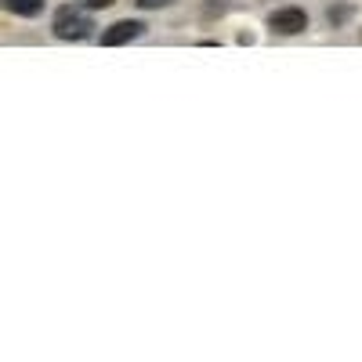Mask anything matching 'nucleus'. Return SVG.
<instances>
[{
	"mask_svg": "<svg viewBox=\"0 0 362 362\" xmlns=\"http://www.w3.org/2000/svg\"><path fill=\"white\" fill-rule=\"evenodd\" d=\"M358 37H362V29H358Z\"/></svg>",
	"mask_w": 362,
	"mask_h": 362,
	"instance_id": "obj_8",
	"label": "nucleus"
},
{
	"mask_svg": "<svg viewBox=\"0 0 362 362\" xmlns=\"http://www.w3.org/2000/svg\"><path fill=\"white\" fill-rule=\"evenodd\" d=\"M4 8L11 15H22V18H33L44 11V0H4Z\"/></svg>",
	"mask_w": 362,
	"mask_h": 362,
	"instance_id": "obj_4",
	"label": "nucleus"
},
{
	"mask_svg": "<svg viewBox=\"0 0 362 362\" xmlns=\"http://www.w3.org/2000/svg\"><path fill=\"white\" fill-rule=\"evenodd\" d=\"M268 29L272 33H283V37H297V33H305L308 29V15H305V8H276L268 15Z\"/></svg>",
	"mask_w": 362,
	"mask_h": 362,
	"instance_id": "obj_2",
	"label": "nucleus"
},
{
	"mask_svg": "<svg viewBox=\"0 0 362 362\" xmlns=\"http://www.w3.org/2000/svg\"><path fill=\"white\" fill-rule=\"evenodd\" d=\"M351 11H355L351 4H334V8H329V11H326V22H329V25H334V29H341V25H344V22L351 18Z\"/></svg>",
	"mask_w": 362,
	"mask_h": 362,
	"instance_id": "obj_5",
	"label": "nucleus"
},
{
	"mask_svg": "<svg viewBox=\"0 0 362 362\" xmlns=\"http://www.w3.org/2000/svg\"><path fill=\"white\" fill-rule=\"evenodd\" d=\"M145 33V25L138 22V18H124V22H112L105 33H102V44L105 47H119V44H131V40H138Z\"/></svg>",
	"mask_w": 362,
	"mask_h": 362,
	"instance_id": "obj_3",
	"label": "nucleus"
},
{
	"mask_svg": "<svg viewBox=\"0 0 362 362\" xmlns=\"http://www.w3.org/2000/svg\"><path fill=\"white\" fill-rule=\"evenodd\" d=\"M116 0H83V8L87 11H102V8H112Z\"/></svg>",
	"mask_w": 362,
	"mask_h": 362,
	"instance_id": "obj_7",
	"label": "nucleus"
},
{
	"mask_svg": "<svg viewBox=\"0 0 362 362\" xmlns=\"http://www.w3.org/2000/svg\"><path fill=\"white\" fill-rule=\"evenodd\" d=\"M51 29H54V37L58 40H87L90 33H95V18H90L87 8H58L54 18H51Z\"/></svg>",
	"mask_w": 362,
	"mask_h": 362,
	"instance_id": "obj_1",
	"label": "nucleus"
},
{
	"mask_svg": "<svg viewBox=\"0 0 362 362\" xmlns=\"http://www.w3.org/2000/svg\"><path fill=\"white\" fill-rule=\"evenodd\" d=\"M134 4H138L141 11H156V8H167V4H174V0H134Z\"/></svg>",
	"mask_w": 362,
	"mask_h": 362,
	"instance_id": "obj_6",
	"label": "nucleus"
}]
</instances>
